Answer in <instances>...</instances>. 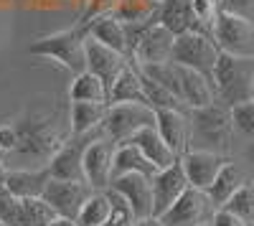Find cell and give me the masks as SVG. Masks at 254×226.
I'll list each match as a JSON object with an SVG mask.
<instances>
[{"label": "cell", "mask_w": 254, "mask_h": 226, "mask_svg": "<svg viewBox=\"0 0 254 226\" xmlns=\"http://www.w3.org/2000/svg\"><path fill=\"white\" fill-rule=\"evenodd\" d=\"M87 36H89L87 26L79 23L74 28L36 38L28 46V54L41 56V58H51L59 66H64L76 76L81 71H87Z\"/></svg>", "instance_id": "cell-1"}, {"label": "cell", "mask_w": 254, "mask_h": 226, "mask_svg": "<svg viewBox=\"0 0 254 226\" xmlns=\"http://www.w3.org/2000/svg\"><path fill=\"white\" fill-rule=\"evenodd\" d=\"M211 84L216 89V99L229 107L249 102L254 87V56H234L221 51Z\"/></svg>", "instance_id": "cell-2"}, {"label": "cell", "mask_w": 254, "mask_h": 226, "mask_svg": "<svg viewBox=\"0 0 254 226\" xmlns=\"http://www.w3.org/2000/svg\"><path fill=\"white\" fill-rule=\"evenodd\" d=\"M18 127V155L44 160V166H49V160L59 153L64 145V135L59 130V122L54 117H26L15 122Z\"/></svg>", "instance_id": "cell-3"}, {"label": "cell", "mask_w": 254, "mask_h": 226, "mask_svg": "<svg viewBox=\"0 0 254 226\" xmlns=\"http://www.w3.org/2000/svg\"><path fill=\"white\" fill-rule=\"evenodd\" d=\"M219 56H221V49H219V44L214 41L211 33L186 31V33L176 36L173 64H178V66L196 69V71H201L211 79L216 64H219Z\"/></svg>", "instance_id": "cell-4"}, {"label": "cell", "mask_w": 254, "mask_h": 226, "mask_svg": "<svg viewBox=\"0 0 254 226\" xmlns=\"http://www.w3.org/2000/svg\"><path fill=\"white\" fill-rule=\"evenodd\" d=\"M155 125V110L140 105V102H122V105H110L107 117L102 122L104 137L115 140L117 145H122L125 140H130L137 130Z\"/></svg>", "instance_id": "cell-5"}, {"label": "cell", "mask_w": 254, "mask_h": 226, "mask_svg": "<svg viewBox=\"0 0 254 226\" xmlns=\"http://www.w3.org/2000/svg\"><path fill=\"white\" fill-rule=\"evenodd\" d=\"M214 41L224 54L254 56V20L229 10H219L214 23Z\"/></svg>", "instance_id": "cell-6"}, {"label": "cell", "mask_w": 254, "mask_h": 226, "mask_svg": "<svg viewBox=\"0 0 254 226\" xmlns=\"http://www.w3.org/2000/svg\"><path fill=\"white\" fill-rule=\"evenodd\" d=\"M216 209L219 206L211 201L208 191H201V188L190 186L173 206L160 216V221L165 226H201V224L214 219Z\"/></svg>", "instance_id": "cell-7"}, {"label": "cell", "mask_w": 254, "mask_h": 226, "mask_svg": "<svg viewBox=\"0 0 254 226\" xmlns=\"http://www.w3.org/2000/svg\"><path fill=\"white\" fill-rule=\"evenodd\" d=\"M115 155H117V142L110 137H97L84 150V180L94 191H107L112 186Z\"/></svg>", "instance_id": "cell-8"}, {"label": "cell", "mask_w": 254, "mask_h": 226, "mask_svg": "<svg viewBox=\"0 0 254 226\" xmlns=\"http://www.w3.org/2000/svg\"><path fill=\"white\" fill-rule=\"evenodd\" d=\"M94 193V188L87 180H61V178H51L49 186L44 191V198L56 209V214L61 219H76L84 201Z\"/></svg>", "instance_id": "cell-9"}, {"label": "cell", "mask_w": 254, "mask_h": 226, "mask_svg": "<svg viewBox=\"0 0 254 226\" xmlns=\"http://www.w3.org/2000/svg\"><path fill=\"white\" fill-rule=\"evenodd\" d=\"M193 125H196V132L206 142H214L216 145V153L229 148L231 130H234L229 105H219V102H214V105H208L203 110H193Z\"/></svg>", "instance_id": "cell-10"}, {"label": "cell", "mask_w": 254, "mask_h": 226, "mask_svg": "<svg viewBox=\"0 0 254 226\" xmlns=\"http://www.w3.org/2000/svg\"><path fill=\"white\" fill-rule=\"evenodd\" d=\"M229 163L226 155L216 153V150H193L188 148L183 155H181V166L186 170V178L193 188H201V191H208L211 183L216 180L219 170Z\"/></svg>", "instance_id": "cell-11"}, {"label": "cell", "mask_w": 254, "mask_h": 226, "mask_svg": "<svg viewBox=\"0 0 254 226\" xmlns=\"http://www.w3.org/2000/svg\"><path fill=\"white\" fill-rule=\"evenodd\" d=\"M173 46H176V33L160 23H153L137 38L130 58L135 64H165V61H173Z\"/></svg>", "instance_id": "cell-12"}, {"label": "cell", "mask_w": 254, "mask_h": 226, "mask_svg": "<svg viewBox=\"0 0 254 226\" xmlns=\"http://www.w3.org/2000/svg\"><path fill=\"white\" fill-rule=\"evenodd\" d=\"M188 188H190V183L186 178V170L181 166V160L171 168L158 170L153 175V216L160 219Z\"/></svg>", "instance_id": "cell-13"}, {"label": "cell", "mask_w": 254, "mask_h": 226, "mask_svg": "<svg viewBox=\"0 0 254 226\" xmlns=\"http://www.w3.org/2000/svg\"><path fill=\"white\" fill-rule=\"evenodd\" d=\"M132 206L135 219L153 216V178L142 173H122L112 178V186Z\"/></svg>", "instance_id": "cell-14"}, {"label": "cell", "mask_w": 254, "mask_h": 226, "mask_svg": "<svg viewBox=\"0 0 254 226\" xmlns=\"http://www.w3.org/2000/svg\"><path fill=\"white\" fill-rule=\"evenodd\" d=\"M130 64V56H125L110 46L99 44L97 38L87 36V71L97 74L99 79H104V84L112 87L115 79L122 74V69Z\"/></svg>", "instance_id": "cell-15"}, {"label": "cell", "mask_w": 254, "mask_h": 226, "mask_svg": "<svg viewBox=\"0 0 254 226\" xmlns=\"http://www.w3.org/2000/svg\"><path fill=\"white\" fill-rule=\"evenodd\" d=\"M84 26H87L89 36L97 38L99 44L110 46L125 56H130V36H127V26L122 23V20L110 10V13H102L92 20H84Z\"/></svg>", "instance_id": "cell-16"}, {"label": "cell", "mask_w": 254, "mask_h": 226, "mask_svg": "<svg viewBox=\"0 0 254 226\" xmlns=\"http://www.w3.org/2000/svg\"><path fill=\"white\" fill-rule=\"evenodd\" d=\"M178 74H181V97L190 112L203 110L216 102V89L206 74L188 69V66H178Z\"/></svg>", "instance_id": "cell-17"}, {"label": "cell", "mask_w": 254, "mask_h": 226, "mask_svg": "<svg viewBox=\"0 0 254 226\" xmlns=\"http://www.w3.org/2000/svg\"><path fill=\"white\" fill-rule=\"evenodd\" d=\"M125 142H132V145H137V148L142 150V155L158 166V170L171 168V166H176V163L181 160V158L171 150V145L163 140V135L158 132L155 125H147V127L137 130L130 140H125Z\"/></svg>", "instance_id": "cell-18"}, {"label": "cell", "mask_w": 254, "mask_h": 226, "mask_svg": "<svg viewBox=\"0 0 254 226\" xmlns=\"http://www.w3.org/2000/svg\"><path fill=\"white\" fill-rule=\"evenodd\" d=\"M155 127L181 158L188 150V117L181 110H155Z\"/></svg>", "instance_id": "cell-19"}, {"label": "cell", "mask_w": 254, "mask_h": 226, "mask_svg": "<svg viewBox=\"0 0 254 226\" xmlns=\"http://www.w3.org/2000/svg\"><path fill=\"white\" fill-rule=\"evenodd\" d=\"M110 105L104 102H71L69 105V130L71 135H89L102 127Z\"/></svg>", "instance_id": "cell-20"}, {"label": "cell", "mask_w": 254, "mask_h": 226, "mask_svg": "<svg viewBox=\"0 0 254 226\" xmlns=\"http://www.w3.org/2000/svg\"><path fill=\"white\" fill-rule=\"evenodd\" d=\"M49 180H51L49 168L41 166V168H33V170H10L5 186L18 198H38V196H44Z\"/></svg>", "instance_id": "cell-21"}, {"label": "cell", "mask_w": 254, "mask_h": 226, "mask_svg": "<svg viewBox=\"0 0 254 226\" xmlns=\"http://www.w3.org/2000/svg\"><path fill=\"white\" fill-rule=\"evenodd\" d=\"M122 102H140V105H147L137 64H127L122 69V74L115 79V84L110 87V105H122Z\"/></svg>", "instance_id": "cell-22"}, {"label": "cell", "mask_w": 254, "mask_h": 226, "mask_svg": "<svg viewBox=\"0 0 254 226\" xmlns=\"http://www.w3.org/2000/svg\"><path fill=\"white\" fill-rule=\"evenodd\" d=\"M56 219H61V216L56 214V209L44 196H38V198H20L18 211H15L10 226H51Z\"/></svg>", "instance_id": "cell-23"}, {"label": "cell", "mask_w": 254, "mask_h": 226, "mask_svg": "<svg viewBox=\"0 0 254 226\" xmlns=\"http://www.w3.org/2000/svg\"><path fill=\"white\" fill-rule=\"evenodd\" d=\"M158 23L165 26L168 31H173L176 36L193 31L196 18L190 0H160V10H158Z\"/></svg>", "instance_id": "cell-24"}, {"label": "cell", "mask_w": 254, "mask_h": 226, "mask_svg": "<svg viewBox=\"0 0 254 226\" xmlns=\"http://www.w3.org/2000/svg\"><path fill=\"white\" fill-rule=\"evenodd\" d=\"M249 178H247V173L237 166V163H226V166L219 170V175H216V180L211 183V188H208V196H211V201L216 203V206L221 209V206H226V201L234 196L244 183H247Z\"/></svg>", "instance_id": "cell-25"}, {"label": "cell", "mask_w": 254, "mask_h": 226, "mask_svg": "<svg viewBox=\"0 0 254 226\" xmlns=\"http://www.w3.org/2000/svg\"><path fill=\"white\" fill-rule=\"evenodd\" d=\"M69 99L71 102H104V105H110V87L97 74L81 71L74 76L71 87H69Z\"/></svg>", "instance_id": "cell-26"}, {"label": "cell", "mask_w": 254, "mask_h": 226, "mask_svg": "<svg viewBox=\"0 0 254 226\" xmlns=\"http://www.w3.org/2000/svg\"><path fill=\"white\" fill-rule=\"evenodd\" d=\"M122 173H142L153 178L158 173V166L147 160L137 145L122 142V145H117V155H115V175H122Z\"/></svg>", "instance_id": "cell-27"}, {"label": "cell", "mask_w": 254, "mask_h": 226, "mask_svg": "<svg viewBox=\"0 0 254 226\" xmlns=\"http://www.w3.org/2000/svg\"><path fill=\"white\" fill-rule=\"evenodd\" d=\"M160 0H120L112 13L127 26L135 23H158Z\"/></svg>", "instance_id": "cell-28"}, {"label": "cell", "mask_w": 254, "mask_h": 226, "mask_svg": "<svg viewBox=\"0 0 254 226\" xmlns=\"http://www.w3.org/2000/svg\"><path fill=\"white\" fill-rule=\"evenodd\" d=\"M112 219V201L107 191H94L84 206L79 211V216L74 219L79 226H110Z\"/></svg>", "instance_id": "cell-29"}, {"label": "cell", "mask_w": 254, "mask_h": 226, "mask_svg": "<svg viewBox=\"0 0 254 226\" xmlns=\"http://www.w3.org/2000/svg\"><path fill=\"white\" fill-rule=\"evenodd\" d=\"M229 211H234L237 216H242L249 226H254V180H247L244 186L226 201Z\"/></svg>", "instance_id": "cell-30"}, {"label": "cell", "mask_w": 254, "mask_h": 226, "mask_svg": "<svg viewBox=\"0 0 254 226\" xmlns=\"http://www.w3.org/2000/svg\"><path fill=\"white\" fill-rule=\"evenodd\" d=\"M231 122H234V130L247 137H254V102L249 99L231 107Z\"/></svg>", "instance_id": "cell-31"}, {"label": "cell", "mask_w": 254, "mask_h": 226, "mask_svg": "<svg viewBox=\"0 0 254 226\" xmlns=\"http://www.w3.org/2000/svg\"><path fill=\"white\" fill-rule=\"evenodd\" d=\"M18 203H20V198L3 183V186H0V219H3L8 226H10L15 211H18Z\"/></svg>", "instance_id": "cell-32"}, {"label": "cell", "mask_w": 254, "mask_h": 226, "mask_svg": "<svg viewBox=\"0 0 254 226\" xmlns=\"http://www.w3.org/2000/svg\"><path fill=\"white\" fill-rule=\"evenodd\" d=\"M18 150V127L15 125H0V153L10 155Z\"/></svg>", "instance_id": "cell-33"}, {"label": "cell", "mask_w": 254, "mask_h": 226, "mask_svg": "<svg viewBox=\"0 0 254 226\" xmlns=\"http://www.w3.org/2000/svg\"><path fill=\"white\" fill-rule=\"evenodd\" d=\"M219 8L254 20V0H221V5H219Z\"/></svg>", "instance_id": "cell-34"}, {"label": "cell", "mask_w": 254, "mask_h": 226, "mask_svg": "<svg viewBox=\"0 0 254 226\" xmlns=\"http://www.w3.org/2000/svg\"><path fill=\"white\" fill-rule=\"evenodd\" d=\"M211 224L214 226H249L242 216H237L234 211H229V209H216V214H214V219H211Z\"/></svg>", "instance_id": "cell-35"}, {"label": "cell", "mask_w": 254, "mask_h": 226, "mask_svg": "<svg viewBox=\"0 0 254 226\" xmlns=\"http://www.w3.org/2000/svg\"><path fill=\"white\" fill-rule=\"evenodd\" d=\"M132 226H165L158 216H145V219H137Z\"/></svg>", "instance_id": "cell-36"}, {"label": "cell", "mask_w": 254, "mask_h": 226, "mask_svg": "<svg viewBox=\"0 0 254 226\" xmlns=\"http://www.w3.org/2000/svg\"><path fill=\"white\" fill-rule=\"evenodd\" d=\"M51 226H79V224H76L74 219H56Z\"/></svg>", "instance_id": "cell-37"}, {"label": "cell", "mask_w": 254, "mask_h": 226, "mask_svg": "<svg viewBox=\"0 0 254 226\" xmlns=\"http://www.w3.org/2000/svg\"><path fill=\"white\" fill-rule=\"evenodd\" d=\"M8 173H10V170L3 166V160H0V186H3V183L8 180Z\"/></svg>", "instance_id": "cell-38"}, {"label": "cell", "mask_w": 254, "mask_h": 226, "mask_svg": "<svg viewBox=\"0 0 254 226\" xmlns=\"http://www.w3.org/2000/svg\"><path fill=\"white\" fill-rule=\"evenodd\" d=\"M249 155H252V160H254V145H252V150H249Z\"/></svg>", "instance_id": "cell-39"}, {"label": "cell", "mask_w": 254, "mask_h": 226, "mask_svg": "<svg viewBox=\"0 0 254 226\" xmlns=\"http://www.w3.org/2000/svg\"><path fill=\"white\" fill-rule=\"evenodd\" d=\"M201 226H214V224H211V221H206V224H201Z\"/></svg>", "instance_id": "cell-40"}, {"label": "cell", "mask_w": 254, "mask_h": 226, "mask_svg": "<svg viewBox=\"0 0 254 226\" xmlns=\"http://www.w3.org/2000/svg\"><path fill=\"white\" fill-rule=\"evenodd\" d=\"M0 226H8V224H5V221H3V219H0Z\"/></svg>", "instance_id": "cell-41"}, {"label": "cell", "mask_w": 254, "mask_h": 226, "mask_svg": "<svg viewBox=\"0 0 254 226\" xmlns=\"http://www.w3.org/2000/svg\"><path fill=\"white\" fill-rule=\"evenodd\" d=\"M252 102H254V87H252Z\"/></svg>", "instance_id": "cell-42"}, {"label": "cell", "mask_w": 254, "mask_h": 226, "mask_svg": "<svg viewBox=\"0 0 254 226\" xmlns=\"http://www.w3.org/2000/svg\"><path fill=\"white\" fill-rule=\"evenodd\" d=\"M216 3H219V5H221V0H216Z\"/></svg>", "instance_id": "cell-43"}]
</instances>
